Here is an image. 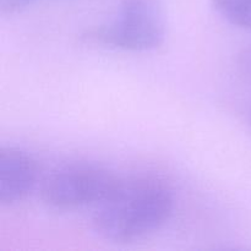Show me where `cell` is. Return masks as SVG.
I'll return each instance as SVG.
<instances>
[{"instance_id": "cell-2", "label": "cell", "mask_w": 251, "mask_h": 251, "mask_svg": "<svg viewBox=\"0 0 251 251\" xmlns=\"http://www.w3.org/2000/svg\"><path fill=\"white\" fill-rule=\"evenodd\" d=\"M120 179L95 163L74 162L54 169L44 178L41 198L56 210L97 206L117 188Z\"/></svg>"}, {"instance_id": "cell-7", "label": "cell", "mask_w": 251, "mask_h": 251, "mask_svg": "<svg viewBox=\"0 0 251 251\" xmlns=\"http://www.w3.org/2000/svg\"><path fill=\"white\" fill-rule=\"evenodd\" d=\"M239 66L244 75L251 77V47H249L248 49H244L243 54L240 55Z\"/></svg>"}, {"instance_id": "cell-3", "label": "cell", "mask_w": 251, "mask_h": 251, "mask_svg": "<svg viewBox=\"0 0 251 251\" xmlns=\"http://www.w3.org/2000/svg\"><path fill=\"white\" fill-rule=\"evenodd\" d=\"M88 38L131 51L151 50L166 37V16L161 0H124L117 19L93 29Z\"/></svg>"}, {"instance_id": "cell-5", "label": "cell", "mask_w": 251, "mask_h": 251, "mask_svg": "<svg viewBox=\"0 0 251 251\" xmlns=\"http://www.w3.org/2000/svg\"><path fill=\"white\" fill-rule=\"evenodd\" d=\"M212 4L228 22L251 31V0H212Z\"/></svg>"}, {"instance_id": "cell-1", "label": "cell", "mask_w": 251, "mask_h": 251, "mask_svg": "<svg viewBox=\"0 0 251 251\" xmlns=\"http://www.w3.org/2000/svg\"><path fill=\"white\" fill-rule=\"evenodd\" d=\"M173 208V193L159 179H120L110 195L96 206L91 223L103 239L130 243L161 229Z\"/></svg>"}, {"instance_id": "cell-6", "label": "cell", "mask_w": 251, "mask_h": 251, "mask_svg": "<svg viewBox=\"0 0 251 251\" xmlns=\"http://www.w3.org/2000/svg\"><path fill=\"white\" fill-rule=\"evenodd\" d=\"M34 0H0V11L2 15H14L27 9Z\"/></svg>"}, {"instance_id": "cell-4", "label": "cell", "mask_w": 251, "mask_h": 251, "mask_svg": "<svg viewBox=\"0 0 251 251\" xmlns=\"http://www.w3.org/2000/svg\"><path fill=\"white\" fill-rule=\"evenodd\" d=\"M38 164L33 157L16 147L0 150V202L11 206L25 200L38 181Z\"/></svg>"}]
</instances>
